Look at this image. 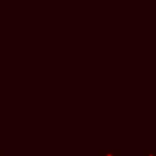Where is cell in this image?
<instances>
[{"label": "cell", "instance_id": "cell-1", "mask_svg": "<svg viewBox=\"0 0 156 156\" xmlns=\"http://www.w3.org/2000/svg\"><path fill=\"white\" fill-rule=\"evenodd\" d=\"M98 156H121L119 149H99Z\"/></svg>", "mask_w": 156, "mask_h": 156}, {"label": "cell", "instance_id": "cell-3", "mask_svg": "<svg viewBox=\"0 0 156 156\" xmlns=\"http://www.w3.org/2000/svg\"><path fill=\"white\" fill-rule=\"evenodd\" d=\"M0 156H9V155H6V154H5V151L0 149Z\"/></svg>", "mask_w": 156, "mask_h": 156}, {"label": "cell", "instance_id": "cell-2", "mask_svg": "<svg viewBox=\"0 0 156 156\" xmlns=\"http://www.w3.org/2000/svg\"><path fill=\"white\" fill-rule=\"evenodd\" d=\"M143 156H156V149H143Z\"/></svg>", "mask_w": 156, "mask_h": 156}]
</instances>
